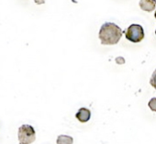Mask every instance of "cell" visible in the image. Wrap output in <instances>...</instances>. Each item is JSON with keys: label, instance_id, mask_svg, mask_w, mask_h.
<instances>
[{"label": "cell", "instance_id": "cell-1", "mask_svg": "<svg viewBox=\"0 0 156 144\" xmlns=\"http://www.w3.org/2000/svg\"><path fill=\"white\" fill-rule=\"evenodd\" d=\"M98 36L103 45H114L120 40L122 30L115 23L106 22L101 26Z\"/></svg>", "mask_w": 156, "mask_h": 144}, {"label": "cell", "instance_id": "cell-2", "mask_svg": "<svg viewBox=\"0 0 156 144\" xmlns=\"http://www.w3.org/2000/svg\"><path fill=\"white\" fill-rule=\"evenodd\" d=\"M18 136L20 144H30L36 139V132L30 125H22L19 128Z\"/></svg>", "mask_w": 156, "mask_h": 144}, {"label": "cell", "instance_id": "cell-3", "mask_svg": "<svg viewBox=\"0 0 156 144\" xmlns=\"http://www.w3.org/2000/svg\"><path fill=\"white\" fill-rule=\"evenodd\" d=\"M126 39L131 42L137 43L141 41L144 39V30L143 28L140 25L138 24H132L130 25L125 31Z\"/></svg>", "mask_w": 156, "mask_h": 144}, {"label": "cell", "instance_id": "cell-4", "mask_svg": "<svg viewBox=\"0 0 156 144\" xmlns=\"http://www.w3.org/2000/svg\"><path fill=\"white\" fill-rule=\"evenodd\" d=\"M140 8L145 12H151L155 9L156 0H140Z\"/></svg>", "mask_w": 156, "mask_h": 144}, {"label": "cell", "instance_id": "cell-5", "mask_svg": "<svg viewBox=\"0 0 156 144\" xmlns=\"http://www.w3.org/2000/svg\"><path fill=\"white\" fill-rule=\"evenodd\" d=\"M75 118L80 122H83V123L87 122L91 118V112L89 109L86 107H82L77 111V113L75 114Z\"/></svg>", "mask_w": 156, "mask_h": 144}, {"label": "cell", "instance_id": "cell-6", "mask_svg": "<svg viewBox=\"0 0 156 144\" xmlns=\"http://www.w3.org/2000/svg\"><path fill=\"white\" fill-rule=\"evenodd\" d=\"M73 139L70 136L60 135L57 138V144H73Z\"/></svg>", "mask_w": 156, "mask_h": 144}, {"label": "cell", "instance_id": "cell-7", "mask_svg": "<svg viewBox=\"0 0 156 144\" xmlns=\"http://www.w3.org/2000/svg\"><path fill=\"white\" fill-rule=\"evenodd\" d=\"M149 107L152 111L156 112V97H153L149 101Z\"/></svg>", "mask_w": 156, "mask_h": 144}, {"label": "cell", "instance_id": "cell-8", "mask_svg": "<svg viewBox=\"0 0 156 144\" xmlns=\"http://www.w3.org/2000/svg\"><path fill=\"white\" fill-rule=\"evenodd\" d=\"M150 84H151V86L153 88L156 89V69H155V71L153 72V74H152V76H151V79H150Z\"/></svg>", "mask_w": 156, "mask_h": 144}, {"label": "cell", "instance_id": "cell-9", "mask_svg": "<svg viewBox=\"0 0 156 144\" xmlns=\"http://www.w3.org/2000/svg\"><path fill=\"white\" fill-rule=\"evenodd\" d=\"M116 61H117L118 64H123V63H125V60H124L123 57H118V58H116Z\"/></svg>", "mask_w": 156, "mask_h": 144}, {"label": "cell", "instance_id": "cell-10", "mask_svg": "<svg viewBox=\"0 0 156 144\" xmlns=\"http://www.w3.org/2000/svg\"><path fill=\"white\" fill-rule=\"evenodd\" d=\"M35 3L38 4V5H41V4H44L45 2V0H34Z\"/></svg>", "mask_w": 156, "mask_h": 144}, {"label": "cell", "instance_id": "cell-11", "mask_svg": "<svg viewBox=\"0 0 156 144\" xmlns=\"http://www.w3.org/2000/svg\"><path fill=\"white\" fill-rule=\"evenodd\" d=\"M154 17H155V19H156V11H155V14H154Z\"/></svg>", "mask_w": 156, "mask_h": 144}, {"label": "cell", "instance_id": "cell-12", "mask_svg": "<svg viewBox=\"0 0 156 144\" xmlns=\"http://www.w3.org/2000/svg\"><path fill=\"white\" fill-rule=\"evenodd\" d=\"M155 35H156V30H155Z\"/></svg>", "mask_w": 156, "mask_h": 144}]
</instances>
